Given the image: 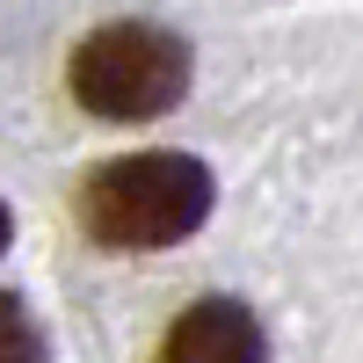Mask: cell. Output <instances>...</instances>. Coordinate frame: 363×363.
Returning <instances> with one entry per match:
<instances>
[{
  "instance_id": "5b68a950",
  "label": "cell",
  "mask_w": 363,
  "mask_h": 363,
  "mask_svg": "<svg viewBox=\"0 0 363 363\" xmlns=\"http://www.w3.org/2000/svg\"><path fill=\"white\" fill-rule=\"evenodd\" d=\"M8 240H15V218H8V203H0V247H8Z\"/></svg>"
},
{
  "instance_id": "7a4b0ae2",
  "label": "cell",
  "mask_w": 363,
  "mask_h": 363,
  "mask_svg": "<svg viewBox=\"0 0 363 363\" xmlns=\"http://www.w3.org/2000/svg\"><path fill=\"white\" fill-rule=\"evenodd\" d=\"M189 95V44L160 22H109L73 51V102L109 124L167 116Z\"/></svg>"
},
{
  "instance_id": "3957f363",
  "label": "cell",
  "mask_w": 363,
  "mask_h": 363,
  "mask_svg": "<svg viewBox=\"0 0 363 363\" xmlns=\"http://www.w3.org/2000/svg\"><path fill=\"white\" fill-rule=\"evenodd\" d=\"M160 363H269V342H262V320L240 298H196L167 327Z\"/></svg>"
},
{
  "instance_id": "277c9868",
  "label": "cell",
  "mask_w": 363,
  "mask_h": 363,
  "mask_svg": "<svg viewBox=\"0 0 363 363\" xmlns=\"http://www.w3.org/2000/svg\"><path fill=\"white\" fill-rule=\"evenodd\" d=\"M0 363H44V335H37V320H29L22 298L0 291Z\"/></svg>"
},
{
  "instance_id": "6da1fadb",
  "label": "cell",
  "mask_w": 363,
  "mask_h": 363,
  "mask_svg": "<svg viewBox=\"0 0 363 363\" xmlns=\"http://www.w3.org/2000/svg\"><path fill=\"white\" fill-rule=\"evenodd\" d=\"M211 167L189 153H131L87 174L80 225L102 247H174L211 218Z\"/></svg>"
}]
</instances>
